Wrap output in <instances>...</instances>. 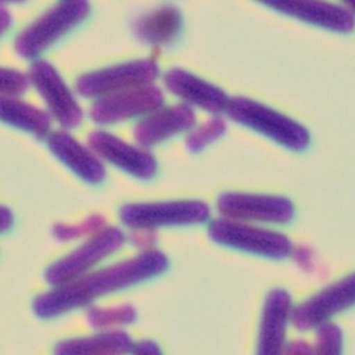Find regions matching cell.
Listing matches in <instances>:
<instances>
[{
	"mask_svg": "<svg viewBox=\"0 0 355 355\" xmlns=\"http://www.w3.org/2000/svg\"><path fill=\"white\" fill-rule=\"evenodd\" d=\"M282 15L337 33H351L355 28L354 15L327 0H256Z\"/></svg>",
	"mask_w": 355,
	"mask_h": 355,
	"instance_id": "obj_12",
	"label": "cell"
},
{
	"mask_svg": "<svg viewBox=\"0 0 355 355\" xmlns=\"http://www.w3.org/2000/svg\"><path fill=\"white\" fill-rule=\"evenodd\" d=\"M130 241L139 249L151 250L158 241V236L155 229H134V232L130 234Z\"/></svg>",
	"mask_w": 355,
	"mask_h": 355,
	"instance_id": "obj_26",
	"label": "cell"
},
{
	"mask_svg": "<svg viewBox=\"0 0 355 355\" xmlns=\"http://www.w3.org/2000/svg\"><path fill=\"white\" fill-rule=\"evenodd\" d=\"M161 88L148 84L100 97L92 107L90 115L97 124H114L130 118L151 114L164 104Z\"/></svg>",
	"mask_w": 355,
	"mask_h": 355,
	"instance_id": "obj_8",
	"label": "cell"
},
{
	"mask_svg": "<svg viewBox=\"0 0 355 355\" xmlns=\"http://www.w3.org/2000/svg\"><path fill=\"white\" fill-rule=\"evenodd\" d=\"M182 28V15L180 9L172 5H164L153 12L139 16L134 24L132 32L144 43L164 46L173 42Z\"/></svg>",
	"mask_w": 355,
	"mask_h": 355,
	"instance_id": "obj_18",
	"label": "cell"
},
{
	"mask_svg": "<svg viewBox=\"0 0 355 355\" xmlns=\"http://www.w3.org/2000/svg\"><path fill=\"white\" fill-rule=\"evenodd\" d=\"M21 2H26V0H0V5H3V3H21Z\"/></svg>",
	"mask_w": 355,
	"mask_h": 355,
	"instance_id": "obj_32",
	"label": "cell"
},
{
	"mask_svg": "<svg viewBox=\"0 0 355 355\" xmlns=\"http://www.w3.org/2000/svg\"><path fill=\"white\" fill-rule=\"evenodd\" d=\"M341 2L347 6V9H348L352 15H355V0H341Z\"/></svg>",
	"mask_w": 355,
	"mask_h": 355,
	"instance_id": "obj_31",
	"label": "cell"
},
{
	"mask_svg": "<svg viewBox=\"0 0 355 355\" xmlns=\"http://www.w3.org/2000/svg\"><path fill=\"white\" fill-rule=\"evenodd\" d=\"M104 227H105V218L101 215H93L90 218H87L80 225H64V223L55 225L53 227V236L57 241L67 242V241L83 238V236L96 234Z\"/></svg>",
	"mask_w": 355,
	"mask_h": 355,
	"instance_id": "obj_23",
	"label": "cell"
},
{
	"mask_svg": "<svg viewBox=\"0 0 355 355\" xmlns=\"http://www.w3.org/2000/svg\"><path fill=\"white\" fill-rule=\"evenodd\" d=\"M226 132V124L219 116H214L212 120L193 128L187 137V146L191 153L202 151L206 145L219 139Z\"/></svg>",
	"mask_w": 355,
	"mask_h": 355,
	"instance_id": "obj_22",
	"label": "cell"
},
{
	"mask_svg": "<svg viewBox=\"0 0 355 355\" xmlns=\"http://www.w3.org/2000/svg\"><path fill=\"white\" fill-rule=\"evenodd\" d=\"M343 333L337 325L331 322H322L318 325L314 352L324 355H336L343 349Z\"/></svg>",
	"mask_w": 355,
	"mask_h": 355,
	"instance_id": "obj_24",
	"label": "cell"
},
{
	"mask_svg": "<svg viewBox=\"0 0 355 355\" xmlns=\"http://www.w3.org/2000/svg\"><path fill=\"white\" fill-rule=\"evenodd\" d=\"M291 310V297L286 290L275 288L268 294L259 330V354L276 355L284 351L286 330Z\"/></svg>",
	"mask_w": 355,
	"mask_h": 355,
	"instance_id": "obj_16",
	"label": "cell"
},
{
	"mask_svg": "<svg viewBox=\"0 0 355 355\" xmlns=\"http://www.w3.org/2000/svg\"><path fill=\"white\" fill-rule=\"evenodd\" d=\"M219 212L233 220L287 223L294 216V206L284 196L256 193H223L218 199Z\"/></svg>",
	"mask_w": 355,
	"mask_h": 355,
	"instance_id": "obj_9",
	"label": "cell"
},
{
	"mask_svg": "<svg viewBox=\"0 0 355 355\" xmlns=\"http://www.w3.org/2000/svg\"><path fill=\"white\" fill-rule=\"evenodd\" d=\"M166 269L168 259L162 252L145 250L137 257L108 266L90 275H83L51 291L40 294L33 303V310L42 318H53L73 309L90 304L100 295L158 276Z\"/></svg>",
	"mask_w": 355,
	"mask_h": 355,
	"instance_id": "obj_1",
	"label": "cell"
},
{
	"mask_svg": "<svg viewBox=\"0 0 355 355\" xmlns=\"http://www.w3.org/2000/svg\"><path fill=\"white\" fill-rule=\"evenodd\" d=\"M125 236L116 227H104L93 234L78 249L53 263L47 269L44 279L49 284L63 286L90 270L94 264L108 257L124 245Z\"/></svg>",
	"mask_w": 355,
	"mask_h": 355,
	"instance_id": "obj_6",
	"label": "cell"
},
{
	"mask_svg": "<svg viewBox=\"0 0 355 355\" xmlns=\"http://www.w3.org/2000/svg\"><path fill=\"white\" fill-rule=\"evenodd\" d=\"M88 15V0H60L19 33L15 40L16 53L23 58H36Z\"/></svg>",
	"mask_w": 355,
	"mask_h": 355,
	"instance_id": "obj_3",
	"label": "cell"
},
{
	"mask_svg": "<svg viewBox=\"0 0 355 355\" xmlns=\"http://www.w3.org/2000/svg\"><path fill=\"white\" fill-rule=\"evenodd\" d=\"M27 76L58 124L64 128H74L83 121L81 107L62 76L49 62L36 60Z\"/></svg>",
	"mask_w": 355,
	"mask_h": 355,
	"instance_id": "obj_10",
	"label": "cell"
},
{
	"mask_svg": "<svg viewBox=\"0 0 355 355\" xmlns=\"http://www.w3.org/2000/svg\"><path fill=\"white\" fill-rule=\"evenodd\" d=\"M88 324L94 329H110L115 325L132 324L137 320V310L130 304L116 307H92L87 313Z\"/></svg>",
	"mask_w": 355,
	"mask_h": 355,
	"instance_id": "obj_21",
	"label": "cell"
},
{
	"mask_svg": "<svg viewBox=\"0 0 355 355\" xmlns=\"http://www.w3.org/2000/svg\"><path fill=\"white\" fill-rule=\"evenodd\" d=\"M88 145L98 157L139 180H150L157 172V161L150 153L112 134L96 131L88 137Z\"/></svg>",
	"mask_w": 355,
	"mask_h": 355,
	"instance_id": "obj_13",
	"label": "cell"
},
{
	"mask_svg": "<svg viewBox=\"0 0 355 355\" xmlns=\"http://www.w3.org/2000/svg\"><path fill=\"white\" fill-rule=\"evenodd\" d=\"M31 78L15 69L0 67V96L17 97L27 92Z\"/></svg>",
	"mask_w": 355,
	"mask_h": 355,
	"instance_id": "obj_25",
	"label": "cell"
},
{
	"mask_svg": "<svg viewBox=\"0 0 355 355\" xmlns=\"http://www.w3.org/2000/svg\"><path fill=\"white\" fill-rule=\"evenodd\" d=\"M208 232L211 239L219 245L270 259H284L293 250L287 236L270 229L250 226L241 220H214Z\"/></svg>",
	"mask_w": 355,
	"mask_h": 355,
	"instance_id": "obj_4",
	"label": "cell"
},
{
	"mask_svg": "<svg viewBox=\"0 0 355 355\" xmlns=\"http://www.w3.org/2000/svg\"><path fill=\"white\" fill-rule=\"evenodd\" d=\"M209 215V206L202 200L131 203L120 211L121 222L131 229L196 225L208 220Z\"/></svg>",
	"mask_w": 355,
	"mask_h": 355,
	"instance_id": "obj_5",
	"label": "cell"
},
{
	"mask_svg": "<svg viewBox=\"0 0 355 355\" xmlns=\"http://www.w3.org/2000/svg\"><path fill=\"white\" fill-rule=\"evenodd\" d=\"M0 121L32 132L39 138L46 137L51 127L50 115L46 111L13 96H0Z\"/></svg>",
	"mask_w": 355,
	"mask_h": 355,
	"instance_id": "obj_19",
	"label": "cell"
},
{
	"mask_svg": "<svg viewBox=\"0 0 355 355\" xmlns=\"http://www.w3.org/2000/svg\"><path fill=\"white\" fill-rule=\"evenodd\" d=\"M159 76L158 64L151 58H142L123 64L85 73L76 81V90L83 97H103L151 84Z\"/></svg>",
	"mask_w": 355,
	"mask_h": 355,
	"instance_id": "obj_7",
	"label": "cell"
},
{
	"mask_svg": "<svg viewBox=\"0 0 355 355\" xmlns=\"http://www.w3.org/2000/svg\"><path fill=\"white\" fill-rule=\"evenodd\" d=\"M131 337L124 331H105L93 337L73 338L58 343L55 354L63 355H93V354H123L132 348Z\"/></svg>",
	"mask_w": 355,
	"mask_h": 355,
	"instance_id": "obj_20",
	"label": "cell"
},
{
	"mask_svg": "<svg viewBox=\"0 0 355 355\" xmlns=\"http://www.w3.org/2000/svg\"><path fill=\"white\" fill-rule=\"evenodd\" d=\"M355 306V273L321 290L291 310V322L302 331L318 327L333 315Z\"/></svg>",
	"mask_w": 355,
	"mask_h": 355,
	"instance_id": "obj_11",
	"label": "cell"
},
{
	"mask_svg": "<svg viewBox=\"0 0 355 355\" xmlns=\"http://www.w3.org/2000/svg\"><path fill=\"white\" fill-rule=\"evenodd\" d=\"M164 83L172 94L208 112L218 114L227 107L229 97L222 88L187 70H169L164 76Z\"/></svg>",
	"mask_w": 355,
	"mask_h": 355,
	"instance_id": "obj_15",
	"label": "cell"
},
{
	"mask_svg": "<svg viewBox=\"0 0 355 355\" xmlns=\"http://www.w3.org/2000/svg\"><path fill=\"white\" fill-rule=\"evenodd\" d=\"M226 114L233 121L249 127L293 151H303L310 144L309 131L287 115L246 97L229 98Z\"/></svg>",
	"mask_w": 355,
	"mask_h": 355,
	"instance_id": "obj_2",
	"label": "cell"
},
{
	"mask_svg": "<svg viewBox=\"0 0 355 355\" xmlns=\"http://www.w3.org/2000/svg\"><path fill=\"white\" fill-rule=\"evenodd\" d=\"M131 352H134V354H148V355H154V354H159L161 349H159V347H158L157 343L150 341V340H144V341H139V343L132 344Z\"/></svg>",
	"mask_w": 355,
	"mask_h": 355,
	"instance_id": "obj_27",
	"label": "cell"
},
{
	"mask_svg": "<svg viewBox=\"0 0 355 355\" xmlns=\"http://www.w3.org/2000/svg\"><path fill=\"white\" fill-rule=\"evenodd\" d=\"M12 15L10 12L3 6L0 5V37H2L12 26Z\"/></svg>",
	"mask_w": 355,
	"mask_h": 355,
	"instance_id": "obj_28",
	"label": "cell"
},
{
	"mask_svg": "<svg viewBox=\"0 0 355 355\" xmlns=\"http://www.w3.org/2000/svg\"><path fill=\"white\" fill-rule=\"evenodd\" d=\"M195 112L188 104L158 108L134 127V138L144 146H154L195 125Z\"/></svg>",
	"mask_w": 355,
	"mask_h": 355,
	"instance_id": "obj_14",
	"label": "cell"
},
{
	"mask_svg": "<svg viewBox=\"0 0 355 355\" xmlns=\"http://www.w3.org/2000/svg\"><path fill=\"white\" fill-rule=\"evenodd\" d=\"M13 223V215L6 206H0V233L8 230Z\"/></svg>",
	"mask_w": 355,
	"mask_h": 355,
	"instance_id": "obj_30",
	"label": "cell"
},
{
	"mask_svg": "<svg viewBox=\"0 0 355 355\" xmlns=\"http://www.w3.org/2000/svg\"><path fill=\"white\" fill-rule=\"evenodd\" d=\"M50 151L67 165L83 181L88 184H100L105 178V168L98 155L81 145L66 131H55L47 138Z\"/></svg>",
	"mask_w": 355,
	"mask_h": 355,
	"instance_id": "obj_17",
	"label": "cell"
},
{
	"mask_svg": "<svg viewBox=\"0 0 355 355\" xmlns=\"http://www.w3.org/2000/svg\"><path fill=\"white\" fill-rule=\"evenodd\" d=\"M286 352H290V354H310V352H314V349L304 341H295V343H291L286 347L284 349Z\"/></svg>",
	"mask_w": 355,
	"mask_h": 355,
	"instance_id": "obj_29",
	"label": "cell"
}]
</instances>
